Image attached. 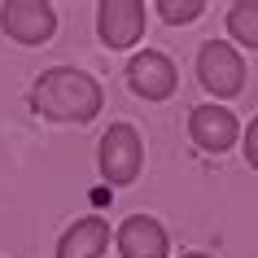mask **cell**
Returning <instances> with one entry per match:
<instances>
[{
	"label": "cell",
	"instance_id": "cell-3",
	"mask_svg": "<svg viewBox=\"0 0 258 258\" xmlns=\"http://www.w3.org/2000/svg\"><path fill=\"white\" fill-rule=\"evenodd\" d=\"M197 79H202V88L219 101H232V96L245 92V61L241 53L232 48L228 40H206L202 53H197Z\"/></svg>",
	"mask_w": 258,
	"mask_h": 258
},
{
	"label": "cell",
	"instance_id": "cell-5",
	"mask_svg": "<svg viewBox=\"0 0 258 258\" xmlns=\"http://www.w3.org/2000/svg\"><path fill=\"white\" fill-rule=\"evenodd\" d=\"M149 27V14H145V5L140 0H101L96 5V35L105 48H132V44L145 35Z\"/></svg>",
	"mask_w": 258,
	"mask_h": 258
},
{
	"label": "cell",
	"instance_id": "cell-2",
	"mask_svg": "<svg viewBox=\"0 0 258 258\" xmlns=\"http://www.w3.org/2000/svg\"><path fill=\"white\" fill-rule=\"evenodd\" d=\"M96 166H101V179L109 188H127V184L140 179V171H145V140H140V132L132 122H114L101 136Z\"/></svg>",
	"mask_w": 258,
	"mask_h": 258
},
{
	"label": "cell",
	"instance_id": "cell-6",
	"mask_svg": "<svg viewBox=\"0 0 258 258\" xmlns=\"http://www.w3.org/2000/svg\"><path fill=\"white\" fill-rule=\"evenodd\" d=\"M127 88L140 96V101H166V96H175L179 88V70L175 61L158 48H145L127 61Z\"/></svg>",
	"mask_w": 258,
	"mask_h": 258
},
{
	"label": "cell",
	"instance_id": "cell-11",
	"mask_svg": "<svg viewBox=\"0 0 258 258\" xmlns=\"http://www.w3.org/2000/svg\"><path fill=\"white\" fill-rule=\"evenodd\" d=\"M202 14H206L202 0H158V18L171 22V27H188V22H197Z\"/></svg>",
	"mask_w": 258,
	"mask_h": 258
},
{
	"label": "cell",
	"instance_id": "cell-4",
	"mask_svg": "<svg viewBox=\"0 0 258 258\" xmlns=\"http://www.w3.org/2000/svg\"><path fill=\"white\" fill-rule=\"evenodd\" d=\"M188 136L192 145L202 153H228L232 145H241V118L232 114L228 105H215V101H206V105H192L188 114Z\"/></svg>",
	"mask_w": 258,
	"mask_h": 258
},
{
	"label": "cell",
	"instance_id": "cell-8",
	"mask_svg": "<svg viewBox=\"0 0 258 258\" xmlns=\"http://www.w3.org/2000/svg\"><path fill=\"white\" fill-rule=\"evenodd\" d=\"M114 245H118L122 258H166V254H171L166 228H162L153 215H132V219H122L118 232H114Z\"/></svg>",
	"mask_w": 258,
	"mask_h": 258
},
{
	"label": "cell",
	"instance_id": "cell-13",
	"mask_svg": "<svg viewBox=\"0 0 258 258\" xmlns=\"http://www.w3.org/2000/svg\"><path fill=\"white\" fill-rule=\"evenodd\" d=\"M179 258H215V254H202V249H192V254H179Z\"/></svg>",
	"mask_w": 258,
	"mask_h": 258
},
{
	"label": "cell",
	"instance_id": "cell-9",
	"mask_svg": "<svg viewBox=\"0 0 258 258\" xmlns=\"http://www.w3.org/2000/svg\"><path fill=\"white\" fill-rule=\"evenodd\" d=\"M105 249H109V223L101 215L75 219L57 241V258H101Z\"/></svg>",
	"mask_w": 258,
	"mask_h": 258
},
{
	"label": "cell",
	"instance_id": "cell-7",
	"mask_svg": "<svg viewBox=\"0 0 258 258\" xmlns=\"http://www.w3.org/2000/svg\"><path fill=\"white\" fill-rule=\"evenodd\" d=\"M0 27H5L9 40L35 48V44H48V40H53L57 9H53V5H44V0H9V5L0 9Z\"/></svg>",
	"mask_w": 258,
	"mask_h": 258
},
{
	"label": "cell",
	"instance_id": "cell-12",
	"mask_svg": "<svg viewBox=\"0 0 258 258\" xmlns=\"http://www.w3.org/2000/svg\"><path fill=\"white\" fill-rule=\"evenodd\" d=\"M241 153H245V162L258 171V118H249V127L241 132Z\"/></svg>",
	"mask_w": 258,
	"mask_h": 258
},
{
	"label": "cell",
	"instance_id": "cell-10",
	"mask_svg": "<svg viewBox=\"0 0 258 258\" xmlns=\"http://www.w3.org/2000/svg\"><path fill=\"white\" fill-rule=\"evenodd\" d=\"M228 35L241 48H254L258 53V5L254 0H241V5L228 9Z\"/></svg>",
	"mask_w": 258,
	"mask_h": 258
},
{
	"label": "cell",
	"instance_id": "cell-1",
	"mask_svg": "<svg viewBox=\"0 0 258 258\" xmlns=\"http://www.w3.org/2000/svg\"><path fill=\"white\" fill-rule=\"evenodd\" d=\"M105 105V92L101 83L88 75V70H75V66H48L40 79L31 83V109L48 122H92Z\"/></svg>",
	"mask_w": 258,
	"mask_h": 258
}]
</instances>
